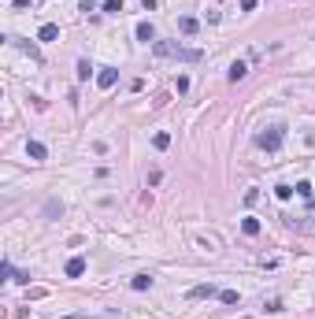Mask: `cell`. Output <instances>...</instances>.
<instances>
[{
    "mask_svg": "<svg viewBox=\"0 0 315 319\" xmlns=\"http://www.w3.org/2000/svg\"><path fill=\"white\" fill-rule=\"evenodd\" d=\"M156 49V56H171V59H185V63H193V59H200L197 49H182V45H171V41H156L152 45Z\"/></svg>",
    "mask_w": 315,
    "mask_h": 319,
    "instance_id": "obj_1",
    "label": "cell"
},
{
    "mask_svg": "<svg viewBox=\"0 0 315 319\" xmlns=\"http://www.w3.org/2000/svg\"><path fill=\"white\" fill-rule=\"evenodd\" d=\"M256 145H260V149H267V152H274L278 145H282V126H267L263 134L256 137Z\"/></svg>",
    "mask_w": 315,
    "mask_h": 319,
    "instance_id": "obj_2",
    "label": "cell"
},
{
    "mask_svg": "<svg viewBox=\"0 0 315 319\" xmlns=\"http://www.w3.org/2000/svg\"><path fill=\"white\" fill-rule=\"evenodd\" d=\"M115 78H119V71H115V67H100L97 85H100V89H111V85H115Z\"/></svg>",
    "mask_w": 315,
    "mask_h": 319,
    "instance_id": "obj_3",
    "label": "cell"
},
{
    "mask_svg": "<svg viewBox=\"0 0 315 319\" xmlns=\"http://www.w3.org/2000/svg\"><path fill=\"white\" fill-rule=\"evenodd\" d=\"M137 41H145V45H156V30H152V23H137Z\"/></svg>",
    "mask_w": 315,
    "mask_h": 319,
    "instance_id": "obj_4",
    "label": "cell"
},
{
    "mask_svg": "<svg viewBox=\"0 0 315 319\" xmlns=\"http://www.w3.org/2000/svg\"><path fill=\"white\" fill-rule=\"evenodd\" d=\"M215 293H219V290H215L211 282H208V286H193V290H189V301H204V297H215Z\"/></svg>",
    "mask_w": 315,
    "mask_h": 319,
    "instance_id": "obj_5",
    "label": "cell"
},
{
    "mask_svg": "<svg viewBox=\"0 0 315 319\" xmlns=\"http://www.w3.org/2000/svg\"><path fill=\"white\" fill-rule=\"evenodd\" d=\"M56 37H59V26H52V23H45L37 30V41H56Z\"/></svg>",
    "mask_w": 315,
    "mask_h": 319,
    "instance_id": "obj_6",
    "label": "cell"
},
{
    "mask_svg": "<svg viewBox=\"0 0 315 319\" xmlns=\"http://www.w3.org/2000/svg\"><path fill=\"white\" fill-rule=\"evenodd\" d=\"M82 271H85V260H82V256H71V260H67V275H71V278H78Z\"/></svg>",
    "mask_w": 315,
    "mask_h": 319,
    "instance_id": "obj_7",
    "label": "cell"
},
{
    "mask_svg": "<svg viewBox=\"0 0 315 319\" xmlns=\"http://www.w3.org/2000/svg\"><path fill=\"white\" fill-rule=\"evenodd\" d=\"M245 75H249V67H245L241 59H234V63H230V75H226V78H230V82H241Z\"/></svg>",
    "mask_w": 315,
    "mask_h": 319,
    "instance_id": "obj_8",
    "label": "cell"
},
{
    "mask_svg": "<svg viewBox=\"0 0 315 319\" xmlns=\"http://www.w3.org/2000/svg\"><path fill=\"white\" fill-rule=\"evenodd\" d=\"M130 286H133V290H149V286H152V275H149V271H141V275L130 278Z\"/></svg>",
    "mask_w": 315,
    "mask_h": 319,
    "instance_id": "obj_9",
    "label": "cell"
},
{
    "mask_svg": "<svg viewBox=\"0 0 315 319\" xmlns=\"http://www.w3.org/2000/svg\"><path fill=\"white\" fill-rule=\"evenodd\" d=\"M178 30H182V34H197V19H193V15H182V19H178Z\"/></svg>",
    "mask_w": 315,
    "mask_h": 319,
    "instance_id": "obj_10",
    "label": "cell"
},
{
    "mask_svg": "<svg viewBox=\"0 0 315 319\" xmlns=\"http://www.w3.org/2000/svg\"><path fill=\"white\" fill-rule=\"evenodd\" d=\"M241 230H245L249 238H256V234H260V219H252V215H249V219H241Z\"/></svg>",
    "mask_w": 315,
    "mask_h": 319,
    "instance_id": "obj_11",
    "label": "cell"
},
{
    "mask_svg": "<svg viewBox=\"0 0 315 319\" xmlns=\"http://www.w3.org/2000/svg\"><path fill=\"white\" fill-rule=\"evenodd\" d=\"M26 152H30L33 160H45V156H49V149H45L41 141H30V145H26Z\"/></svg>",
    "mask_w": 315,
    "mask_h": 319,
    "instance_id": "obj_12",
    "label": "cell"
},
{
    "mask_svg": "<svg viewBox=\"0 0 315 319\" xmlns=\"http://www.w3.org/2000/svg\"><path fill=\"white\" fill-rule=\"evenodd\" d=\"M293 193H297V189H293V186H286V182H282V186H274V197H278V201H289Z\"/></svg>",
    "mask_w": 315,
    "mask_h": 319,
    "instance_id": "obj_13",
    "label": "cell"
},
{
    "mask_svg": "<svg viewBox=\"0 0 315 319\" xmlns=\"http://www.w3.org/2000/svg\"><path fill=\"white\" fill-rule=\"evenodd\" d=\"M75 75H78V82H85V78L93 75V67H89V59H78V71H75Z\"/></svg>",
    "mask_w": 315,
    "mask_h": 319,
    "instance_id": "obj_14",
    "label": "cell"
},
{
    "mask_svg": "<svg viewBox=\"0 0 315 319\" xmlns=\"http://www.w3.org/2000/svg\"><path fill=\"white\" fill-rule=\"evenodd\" d=\"M219 301L223 304H237L241 297H237V290H219Z\"/></svg>",
    "mask_w": 315,
    "mask_h": 319,
    "instance_id": "obj_15",
    "label": "cell"
},
{
    "mask_svg": "<svg viewBox=\"0 0 315 319\" xmlns=\"http://www.w3.org/2000/svg\"><path fill=\"white\" fill-rule=\"evenodd\" d=\"M152 145H156V149H159V152H163V149H167V145H171V134H167V130H159V134H156V137H152Z\"/></svg>",
    "mask_w": 315,
    "mask_h": 319,
    "instance_id": "obj_16",
    "label": "cell"
},
{
    "mask_svg": "<svg viewBox=\"0 0 315 319\" xmlns=\"http://www.w3.org/2000/svg\"><path fill=\"white\" fill-rule=\"evenodd\" d=\"M104 11L108 15H123V0H104Z\"/></svg>",
    "mask_w": 315,
    "mask_h": 319,
    "instance_id": "obj_17",
    "label": "cell"
},
{
    "mask_svg": "<svg viewBox=\"0 0 315 319\" xmlns=\"http://www.w3.org/2000/svg\"><path fill=\"white\" fill-rule=\"evenodd\" d=\"M297 193H300V197H308V201H312V182H297Z\"/></svg>",
    "mask_w": 315,
    "mask_h": 319,
    "instance_id": "obj_18",
    "label": "cell"
},
{
    "mask_svg": "<svg viewBox=\"0 0 315 319\" xmlns=\"http://www.w3.org/2000/svg\"><path fill=\"white\" fill-rule=\"evenodd\" d=\"M174 89H178V93H185V89H189V78H185V75H178V82H174Z\"/></svg>",
    "mask_w": 315,
    "mask_h": 319,
    "instance_id": "obj_19",
    "label": "cell"
},
{
    "mask_svg": "<svg viewBox=\"0 0 315 319\" xmlns=\"http://www.w3.org/2000/svg\"><path fill=\"white\" fill-rule=\"evenodd\" d=\"M11 8H15V11H26V8H30V0H11Z\"/></svg>",
    "mask_w": 315,
    "mask_h": 319,
    "instance_id": "obj_20",
    "label": "cell"
},
{
    "mask_svg": "<svg viewBox=\"0 0 315 319\" xmlns=\"http://www.w3.org/2000/svg\"><path fill=\"white\" fill-rule=\"evenodd\" d=\"M256 4H260V0H241V11H252Z\"/></svg>",
    "mask_w": 315,
    "mask_h": 319,
    "instance_id": "obj_21",
    "label": "cell"
},
{
    "mask_svg": "<svg viewBox=\"0 0 315 319\" xmlns=\"http://www.w3.org/2000/svg\"><path fill=\"white\" fill-rule=\"evenodd\" d=\"M141 4H145V8H149V11H152V8H156V0H141Z\"/></svg>",
    "mask_w": 315,
    "mask_h": 319,
    "instance_id": "obj_22",
    "label": "cell"
},
{
    "mask_svg": "<svg viewBox=\"0 0 315 319\" xmlns=\"http://www.w3.org/2000/svg\"><path fill=\"white\" fill-rule=\"evenodd\" d=\"M67 319H85V316H67Z\"/></svg>",
    "mask_w": 315,
    "mask_h": 319,
    "instance_id": "obj_23",
    "label": "cell"
},
{
    "mask_svg": "<svg viewBox=\"0 0 315 319\" xmlns=\"http://www.w3.org/2000/svg\"><path fill=\"white\" fill-rule=\"evenodd\" d=\"M245 319H252V316H245Z\"/></svg>",
    "mask_w": 315,
    "mask_h": 319,
    "instance_id": "obj_24",
    "label": "cell"
}]
</instances>
